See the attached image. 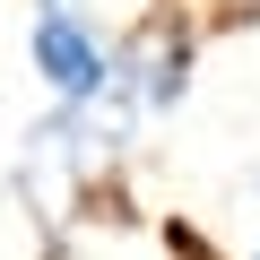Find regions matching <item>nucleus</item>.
Here are the masks:
<instances>
[{"mask_svg": "<svg viewBox=\"0 0 260 260\" xmlns=\"http://www.w3.org/2000/svg\"><path fill=\"white\" fill-rule=\"evenodd\" d=\"M35 9H87V0H35Z\"/></svg>", "mask_w": 260, "mask_h": 260, "instance_id": "7ed1b4c3", "label": "nucleus"}, {"mask_svg": "<svg viewBox=\"0 0 260 260\" xmlns=\"http://www.w3.org/2000/svg\"><path fill=\"white\" fill-rule=\"evenodd\" d=\"M104 26L87 18V9H35L26 18V61H35V87L52 95V104H87L95 87H104Z\"/></svg>", "mask_w": 260, "mask_h": 260, "instance_id": "f257e3e1", "label": "nucleus"}, {"mask_svg": "<svg viewBox=\"0 0 260 260\" xmlns=\"http://www.w3.org/2000/svg\"><path fill=\"white\" fill-rule=\"evenodd\" d=\"M251 260H260V243H251Z\"/></svg>", "mask_w": 260, "mask_h": 260, "instance_id": "20e7f679", "label": "nucleus"}, {"mask_svg": "<svg viewBox=\"0 0 260 260\" xmlns=\"http://www.w3.org/2000/svg\"><path fill=\"white\" fill-rule=\"evenodd\" d=\"M156 234H165V260H225V251H217V234H208V225H191V217H165Z\"/></svg>", "mask_w": 260, "mask_h": 260, "instance_id": "f03ea898", "label": "nucleus"}]
</instances>
